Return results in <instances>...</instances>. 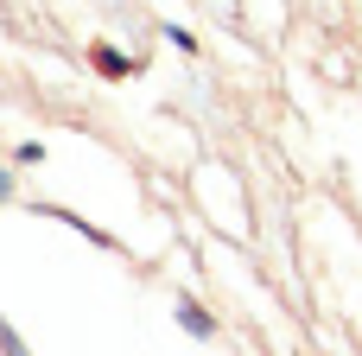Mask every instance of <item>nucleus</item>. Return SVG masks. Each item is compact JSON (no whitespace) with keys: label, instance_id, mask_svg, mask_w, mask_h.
<instances>
[{"label":"nucleus","instance_id":"nucleus-2","mask_svg":"<svg viewBox=\"0 0 362 356\" xmlns=\"http://www.w3.org/2000/svg\"><path fill=\"white\" fill-rule=\"evenodd\" d=\"M6 191H13V178H6V172H0V197H6Z\"/></svg>","mask_w":362,"mask_h":356},{"label":"nucleus","instance_id":"nucleus-1","mask_svg":"<svg viewBox=\"0 0 362 356\" xmlns=\"http://www.w3.org/2000/svg\"><path fill=\"white\" fill-rule=\"evenodd\" d=\"M178 318H185V325H191L197 338H210V318H204V312H191V306H178Z\"/></svg>","mask_w":362,"mask_h":356}]
</instances>
